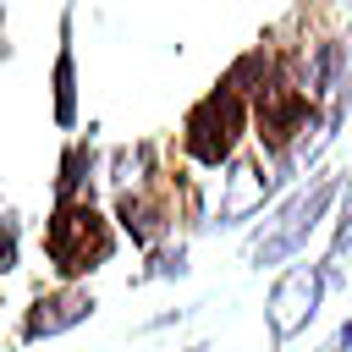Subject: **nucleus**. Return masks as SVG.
<instances>
[{
  "label": "nucleus",
  "mask_w": 352,
  "mask_h": 352,
  "mask_svg": "<svg viewBox=\"0 0 352 352\" xmlns=\"http://www.w3.org/2000/svg\"><path fill=\"white\" fill-rule=\"evenodd\" d=\"M341 187H346V170L341 165H319V170H308V182L280 192V204L264 209V220L242 242L248 270H286V264H297L308 253V242L324 231V220L336 214Z\"/></svg>",
  "instance_id": "f257e3e1"
},
{
  "label": "nucleus",
  "mask_w": 352,
  "mask_h": 352,
  "mask_svg": "<svg viewBox=\"0 0 352 352\" xmlns=\"http://www.w3.org/2000/svg\"><path fill=\"white\" fill-rule=\"evenodd\" d=\"M38 248H44V264L60 286H82L88 275H99L116 258L121 231L94 198H66V204H50Z\"/></svg>",
  "instance_id": "f03ea898"
},
{
  "label": "nucleus",
  "mask_w": 352,
  "mask_h": 352,
  "mask_svg": "<svg viewBox=\"0 0 352 352\" xmlns=\"http://www.w3.org/2000/svg\"><path fill=\"white\" fill-rule=\"evenodd\" d=\"M248 138H253V104L220 77L182 110V126H176V143H182L187 165H198V170H231V160L242 154Z\"/></svg>",
  "instance_id": "7ed1b4c3"
},
{
  "label": "nucleus",
  "mask_w": 352,
  "mask_h": 352,
  "mask_svg": "<svg viewBox=\"0 0 352 352\" xmlns=\"http://www.w3.org/2000/svg\"><path fill=\"white\" fill-rule=\"evenodd\" d=\"M336 292V275H330V264L324 258H297V264H286L275 280H270V297H264V330H270V352L275 346H286V341H297L314 319H319V308H324V297Z\"/></svg>",
  "instance_id": "20e7f679"
},
{
  "label": "nucleus",
  "mask_w": 352,
  "mask_h": 352,
  "mask_svg": "<svg viewBox=\"0 0 352 352\" xmlns=\"http://www.w3.org/2000/svg\"><path fill=\"white\" fill-rule=\"evenodd\" d=\"M286 187L292 182L264 154H236L231 160V176H220V209L204 220V231H236V226H248L253 214L275 209Z\"/></svg>",
  "instance_id": "39448f33"
},
{
  "label": "nucleus",
  "mask_w": 352,
  "mask_h": 352,
  "mask_svg": "<svg viewBox=\"0 0 352 352\" xmlns=\"http://www.w3.org/2000/svg\"><path fill=\"white\" fill-rule=\"evenodd\" d=\"M99 314V297L88 292V286H38L33 297H28V308H22V324H16V341L22 346H38V341H55V336H66V330H77V324H88Z\"/></svg>",
  "instance_id": "423d86ee"
},
{
  "label": "nucleus",
  "mask_w": 352,
  "mask_h": 352,
  "mask_svg": "<svg viewBox=\"0 0 352 352\" xmlns=\"http://www.w3.org/2000/svg\"><path fill=\"white\" fill-rule=\"evenodd\" d=\"M104 154L94 143V126L88 138H72L55 160V176H50V204H66V198H94V176H99Z\"/></svg>",
  "instance_id": "0eeeda50"
},
{
  "label": "nucleus",
  "mask_w": 352,
  "mask_h": 352,
  "mask_svg": "<svg viewBox=\"0 0 352 352\" xmlns=\"http://www.w3.org/2000/svg\"><path fill=\"white\" fill-rule=\"evenodd\" d=\"M72 16L77 6L60 11V50H55V66H50V116L60 132L77 126V38H72Z\"/></svg>",
  "instance_id": "6e6552de"
},
{
  "label": "nucleus",
  "mask_w": 352,
  "mask_h": 352,
  "mask_svg": "<svg viewBox=\"0 0 352 352\" xmlns=\"http://www.w3.org/2000/svg\"><path fill=\"white\" fill-rule=\"evenodd\" d=\"M154 170H160V143H154V138H138V143H116V148L104 154V176H110V187H116V192H126V187L148 182Z\"/></svg>",
  "instance_id": "1a4fd4ad"
},
{
  "label": "nucleus",
  "mask_w": 352,
  "mask_h": 352,
  "mask_svg": "<svg viewBox=\"0 0 352 352\" xmlns=\"http://www.w3.org/2000/svg\"><path fill=\"white\" fill-rule=\"evenodd\" d=\"M182 275H192V264H187V242H182V236H170V242L148 248V264H143V270H132V280H126V286H154V280H182Z\"/></svg>",
  "instance_id": "9d476101"
},
{
  "label": "nucleus",
  "mask_w": 352,
  "mask_h": 352,
  "mask_svg": "<svg viewBox=\"0 0 352 352\" xmlns=\"http://www.w3.org/2000/svg\"><path fill=\"white\" fill-rule=\"evenodd\" d=\"M11 270H22V214L6 204L0 209V275H11Z\"/></svg>",
  "instance_id": "9b49d317"
},
{
  "label": "nucleus",
  "mask_w": 352,
  "mask_h": 352,
  "mask_svg": "<svg viewBox=\"0 0 352 352\" xmlns=\"http://www.w3.org/2000/svg\"><path fill=\"white\" fill-rule=\"evenodd\" d=\"M352 236V170H346V187H341V204H336V214H330V242H324V253L330 248H341Z\"/></svg>",
  "instance_id": "f8f14e48"
},
{
  "label": "nucleus",
  "mask_w": 352,
  "mask_h": 352,
  "mask_svg": "<svg viewBox=\"0 0 352 352\" xmlns=\"http://www.w3.org/2000/svg\"><path fill=\"white\" fill-rule=\"evenodd\" d=\"M314 352H352V319H341V324H336V330H330Z\"/></svg>",
  "instance_id": "ddd939ff"
},
{
  "label": "nucleus",
  "mask_w": 352,
  "mask_h": 352,
  "mask_svg": "<svg viewBox=\"0 0 352 352\" xmlns=\"http://www.w3.org/2000/svg\"><path fill=\"white\" fill-rule=\"evenodd\" d=\"M11 55V44H6V6H0V60Z\"/></svg>",
  "instance_id": "4468645a"
},
{
  "label": "nucleus",
  "mask_w": 352,
  "mask_h": 352,
  "mask_svg": "<svg viewBox=\"0 0 352 352\" xmlns=\"http://www.w3.org/2000/svg\"><path fill=\"white\" fill-rule=\"evenodd\" d=\"M66 6H77V0H66Z\"/></svg>",
  "instance_id": "2eb2a0df"
}]
</instances>
